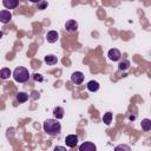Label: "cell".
<instances>
[{"mask_svg":"<svg viewBox=\"0 0 151 151\" xmlns=\"http://www.w3.org/2000/svg\"><path fill=\"white\" fill-rule=\"evenodd\" d=\"M86 87H87V90H88L90 92H96V91L99 90V83H98L97 80H90V81L87 83Z\"/></svg>","mask_w":151,"mask_h":151,"instance_id":"8fae6325","label":"cell"},{"mask_svg":"<svg viewBox=\"0 0 151 151\" xmlns=\"http://www.w3.org/2000/svg\"><path fill=\"white\" fill-rule=\"evenodd\" d=\"M107 57H109V59L112 60V61H118V60L120 59V57H122V53H120V51L117 50V48H111V50L107 52Z\"/></svg>","mask_w":151,"mask_h":151,"instance_id":"277c9868","label":"cell"},{"mask_svg":"<svg viewBox=\"0 0 151 151\" xmlns=\"http://www.w3.org/2000/svg\"><path fill=\"white\" fill-rule=\"evenodd\" d=\"M11 19H12V14H11L9 11H7V9H2V11L0 12V21H1L2 24H7V22H9Z\"/></svg>","mask_w":151,"mask_h":151,"instance_id":"8992f818","label":"cell"},{"mask_svg":"<svg viewBox=\"0 0 151 151\" xmlns=\"http://www.w3.org/2000/svg\"><path fill=\"white\" fill-rule=\"evenodd\" d=\"M53 114H54V117H55L57 119H61V118H64V109L60 107V106L54 107V110H53Z\"/></svg>","mask_w":151,"mask_h":151,"instance_id":"4fadbf2b","label":"cell"},{"mask_svg":"<svg viewBox=\"0 0 151 151\" xmlns=\"http://www.w3.org/2000/svg\"><path fill=\"white\" fill-rule=\"evenodd\" d=\"M27 99H28V94L25 92H19L17 94V100L19 103H25V101H27Z\"/></svg>","mask_w":151,"mask_h":151,"instance_id":"e0dca14e","label":"cell"},{"mask_svg":"<svg viewBox=\"0 0 151 151\" xmlns=\"http://www.w3.org/2000/svg\"><path fill=\"white\" fill-rule=\"evenodd\" d=\"M119 149H125V150H130V147H129V146H126V145H118V146L116 147V150H119Z\"/></svg>","mask_w":151,"mask_h":151,"instance_id":"44dd1931","label":"cell"},{"mask_svg":"<svg viewBox=\"0 0 151 151\" xmlns=\"http://www.w3.org/2000/svg\"><path fill=\"white\" fill-rule=\"evenodd\" d=\"M37 5H38V9H45V8L47 7V2H46L45 0H42V1H40V2H38Z\"/></svg>","mask_w":151,"mask_h":151,"instance_id":"d6986e66","label":"cell"},{"mask_svg":"<svg viewBox=\"0 0 151 151\" xmlns=\"http://www.w3.org/2000/svg\"><path fill=\"white\" fill-rule=\"evenodd\" d=\"M65 28L68 31V32H76L78 29V22L76 20H68L66 21L65 24Z\"/></svg>","mask_w":151,"mask_h":151,"instance_id":"30bf717a","label":"cell"},{"mask_svg":"<svg viewBox=\"0 0 151 151\" xmlns=\"http://www.w3.org/2000/svg\"><path fill=\"white\" fill-rule=\"evenodd\" d=\"M31 2H33V4H38V2H40V1H42V0H29Z\"/></svg>","mask_w":151,"mask_h":151,"instance_id":"603a6c76","label":"cell"},{"mask_svg":"<svg viewBox=\"0 0 151 151\" xmlns=\"http://www.w3.org/2000/svg\"><path fill=\"white\" fill-rule=\"evenodd\" d=\"M2 4L7 9H14L19 6V0H2Z\"/></svg>","mask_w":151,"mask_h":151,"instance_id":"9c48e42d","label":"cell"},{"mask_svg":"<svg viewBox=\"0 0 151 151\" xmlns=\"http://www.w3.org/2000/svg\"><path fill=\"white\" fill-rule=\"evenodd\" d=\"M44 61L47 64V65H55L58 63V58L57 55L54 54H47L45 58H44Z\"/></svg>","mask_w":151,"mask_h":151,"instance_id":"7c38bea8","label":"cell"},{"mask_svg":"<svg viewBox=\"0 0 151 151\" xmlns=\"http://www.w3.org/2000/svg\"><path fill=\"white\" fill-rule=\"evenodd\" d=\"M44 131L50 136H57L61 131V125L58 119H47L44 122Z\"/></svg>","mask_w":151,"mask_h":151,"instance_id":"6da1fadb","label":"cell"},{"mask_svg":"<svg viewBox=\"0 0 151 151\" xmlns=\"http://www.w3.org/2000/svg\"><path fill=\"white\" fill-rule=\"evenodd\" d=\"M33 78H34L35 81H42V77L40 74H38V73H34L33 74Z\"/></svg>","mask_w":151,"mask_h":151,"instance_id":"ffe728a7","label":"cell"},{"mask_svg":"<svg viewBox=\"0 0 151 151\" xmlns=\"http://www.w3.org/2000/svg\"><path fill=\"white\" fill-rule=\"evenodd\" d=\"M11 74H12V72H11V70L7 68V67L1 68V71H0V77H1V79H8Z\"/></svg>","mask_w":151,"mask_h":151,"instance_id":"2e32d148","label":"cell"},{"mask_svg":"<svg viewBox=\"0 0 151 151\" xmlns=\"http://www.w3.org/2000/svg\"><path fill=\"white\" fill-rule=\"evenodd\" d=\"M96 149L97 147H96V145L92 142H85V143H83L79 146V150L80 151H94Z\"/></svg>","mask_w":151,"mask_h":151,"instance_id":"ba28073f","label":"cell"},{"mask_svg":"<svg viewBox=\"0 0 151 151\" xmlns=\"http://www.w3.org/2000/svg\"><path fill=\"white\" fill-rule=\"evenodd\" d=\"M54 150H55V151H57V150H63V151H65L66 149H65V147H63V146H55V147H54Z\"/></svg>","mask_w":151,"mask_h":151,"instance_id":"7402d4cb","label":"cell"},{"mask_svg":"<svg viewBox=\"0 0 151 151\" xmlns=\"http://www.w3.org/2000/svg\"><path fill=\"white\" fill-rule=\"evenodd\" d=\"M65 144L68 147H74L78 144V136L77 134H68L65 138Z\"/></svg>","mask_w":151,"mask_h":151,"instance_id":"5b68a950","label":"cell"},{"mask_svg":"<svg viewBox=\"0 0 151 151\" xmlns=\"http://www.w3.org/2000/svg\"><path fill=\"white\" fill-rule=\"evenodd\" d=\"M46 39H47V41H48L50 44H54V42L58 41L59 34H58L57 31H50V32H47V34H46Z\"/></svg>","mask_w":151,"mask_h":151,"instance_id":"52a82bcc","label":"cell"},{"mask_svg":"<svg viewBox=\"0 0 151 151\" xmlns=\"http://www.w3.org/2000/svg\"><path fill=\"white\" fill-rule=\"evenodd\" d=\"M13 78L15 81L18 83H25L29 79V73H28V70L22 67V66H19L17 67L14 71H13Z\"/></svg>","mask_w":151,"mask_h":151,"instance_id":"7a4b0ae2","label":"cell"},{"mask_svg":"<svg viewBox=\"0 0 151 151\" xmlns=\"http://www.w3.org/2000/svg\"><path fill=\"white\" fill-rule=\"evenodd\" d=\"M130 68V61L129 60H123L118 64V70L119 71H126Z\"/></svg>","mask_w":151,"mask_h":151,"instance_id":"9a60e30c","label":"cell"},{"mask_svg":"<svg viewBox=\"0 0 151 151\" xmlns=\"http://www.w3.org/2000/svg\"><path fill=\"white\" fill-rule=\"evenodd\" d=\"M71 81H72L73 84H76V85L81 84V83L84 81V74H83V72H80V71L73 72V73L71 74Z\"/></svg>","mask_w":151,"mask_h":151,"instance_id":"3957f363","label":"cell"},{"mask_svg":"<svg viewBox=\"0 0 151 151\" xmlns=\"http://www.w3.org/2000/svg\"><path fill=\"white\" fill-rule=\"evenodd\" d=\"M103 122H104L106 125H110L111 122H112V113H111V112L104 113V116H103Z\"/></svg>","mask_w":151,"mask_h":151,"instance_id":"ac0fdd59","label":"cell"},{"mask_svg":"<svg viewBox=\"0 0 151 151\" xmlns=\"http://www.w3.org/2000/svg\"><path fill=\"white\" fill-rule=\"evenodd\" d=\"M140 126L144 131H150L151 130V119H147V118L143 119L140 123Z\"/></svg>","mask_w":151,"mask_h":151,"instance_id":"5bb4252c","label":"cell"}]
</instances>
